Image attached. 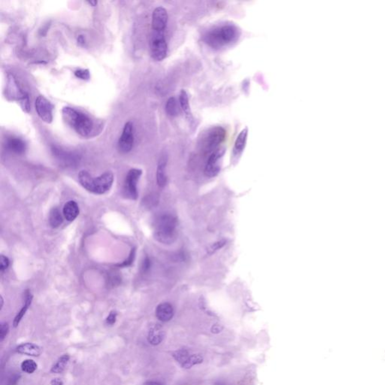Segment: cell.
I'll use <instances>...</instances> for the list:
<instances>
[{
	"label": "cell",
	"instance_id": "d6986e66",
	"mask_svg": "<svg viewBox=\"0 0 385 385\" xmlns=\"http://www.w3.org/2000/svg\"><path fill=\"white\" fill-rule=\"evenodd\" d=\"M17 352L22 354L26 355L33 356V357H38L42 353V349L38 345L33 343H23L18 345L17 348Z\"/></svg>",
	"mask_w": 385,
	"mask_h": 385
},
{
	"label": "cell",
	"instance_id": "9a60e30c",
	"mask_svg": "<svg viewBox=\"0 0 385 385\" xmlns=\"http://www.w3.org/2000/svg\"><path fill=\"white\" fill-rule=\"evenodd\" d=\"M5 145L8 150L17 154L24 153L27 149L25 142L22 138L16 136H11L7 138Z\"/></svg>",
	"mask_w": 385,
	"mask_h": 385
},
{
	"label": "cell",
	"instance_id": "83f0119b",
	"mask_svg": "<svg viewBox=\"0 0 385 385\" xmlns=\"http://www.w3.org/2000/svg\"><path fill=\"white\" fill-rule=\"evenodd\" d=\"M75 77L82 80L87 81L90 79V71L88 69H78L75 72Z\"/></svg>",
	"mask_w": 385,
	"mask_h": 385
},
{
	"label": "cell",
	"instance_id": "e575fe53",
	"mask_svg": "<svg viewBox=\"0 0 385 385\" xmlns=\"http://www.w3.org/2000/svg\"><path fill=\"white\" fill-rule=\"evenodd\" d=\"M151 267V261L148 257L145 259L143 263H142V269L144 272H147Z\"/></svg>",
	"mask_w": 385,
	"mask_h": 385
},
{
	"label": "cell",
	"instance_id": "f546056e",
	"mask_svg": "<svg viewBox=\"0 0 385 385\" xmlns=\"http://www.w3.org/2000/svg\"><path fill=\"white\" fill-rule=\"evenodd\" d=\"M135 249H132V251H131V253H130V256H129L127 260H126L125 261L123 262L121 264H117V265L116 266L118 267H128V266L131 265V264H133V262H134V258H135Z\"/></svg>",
	"mask_w": 385,
	"mask_h": 385
},
{
	"label": "cell",
	"instance_id": "cb8c5ba5",
	"mask_svg": "<svg viewBox=\"0 0 385 385\" xmlns=\"http://www.w3.org/2000/svg\"><path fill=\"white\" fill-rule=\"evenodd\" d=\"M49 222H50V226L53 228H57L62 224V215L57 208H53L50 211V215H49Z\"/></svg>",
	"mask_w": 385,
	"mask_h": 385
},
{
	"label": "cell",
	"instance_id": "52a82bcc",
	"mask_svg": "<svg viewBox=\"0 0 385 385\" xmlns=\"http://www.w3.org/2000/svg\"><path fill=\"white\" fill-rule=\"evenodd\" d=\"M168 51L164 33L153 32L151 42V53L153 60L162 61L166 58Z\"/></svg>",
	"mask_w": 385,
	"mask_h": 385
},
{
	"label": "cell",
	"instance_id": "4dcf8cb0",
	"mask_svg": "<svg viewBox=\"0 0 385 385\" xmlns=\"http://www.w3.org/2000/svg\"><path fill=\"white\" fill-rule=\"evenodd\" d=\"M9 327L8 323H1V326H0V339H1V341L3 340L5 337L6 336L7 334L9 333Z\"/></svg>",
	"mask_w": 385,
	"mask_h": 385
},
{
	"label": "cell",
	"instance_id": "d590c367",
	"mask_svg": "<svg viewBox=\"0 0 385 385\" xmlns=\"http://www.w3.org/2000/svg\"><path fill=\"white\" fill-rule=\"evenodd\" d=\"M51 385H64V382L60 379H53L50 382Z\"/></svg>",
	"mask_w": 385,
	"mask_h": 385
},
{
	"label": "cell",
	"instance_id": "44dd1931",
	"mask_svg": "<svg viewBox=\"0 0 385 385\" xmlns=\"http://www.w3.org/2000/svg\"><path fill=\"white\" fill-rule=\"evenodd\" d=\"M64 215L68 221H73L79 215V205L75 201H68L64 208Z\"/></svg>",
	"mask_w": 385,
	"mask_h": 385
},
{
	"label": "cell",
	"instance_id": "5bb4252c",
	"mask_svg": "<svg viewBox=\"0 0 385 385\" xmlns=\"http://www.w3.org/2000/svg\"><path fill=\"white\" fill-rule=\"evenodd\" d=\"M53 155L57 157V160L67 167H72L79 162V156L73 152L67 151L59 147L52 148Z\"/></svg>",
	"mask_w": 385,
	"mask_h": 385
},
{
	"label": "cell",
	"instance_id": "8d00e7d4",
	"mask_svg": "<svg viewBox=\"0 0 385 385\" xmlns=\"http://www.w3.org/2000/svg\"><path fill=\"white\" fill-rule=\"evenodd\" d=\"M78 43L80 45H84L85 39H84V37L83 35H79V38H78Z\"/></svg>",
	"mask_w": 385,
	"mask_h": 385
},
{
	"label": "cell",
	"instance_id": "30bf717a",
	"mask_svg": "<svg viewBox=\"0 0 385 385\" xmlns=\"http://www.w3.org/2000/svg\"><path fill=\"white\" fill-rule=\"evenodd\" d=\"M142 174V171L138 168H132L127 173L124 184V190L130 198L135 200L138 197L137 184Z\"/></svg>",
	"mask_w": 385,
	"mask_h": 385
},
{
	"label": "cell",
	"instance_id": "d6a6232c",
	"mask_svg": "<svg viewBox=\"0 0 385 385\" xmlns=\"http://www.w3.org/2000/svg\"><path fill=\"white\" fill-rule=\"evenodd\" d=\"M9 266V260L8 257H5V256L2 255L1 256V264H0V270L2 271V272H4V271Z\"/></svg>",
	"mask_w": 385,
	"mask_h": 385
},
{
	"label": "cell",
	"instance_id": "2e32d148",
	"mask_svg": "<svg viewBox=\"0 0 385 385\" xmlns=\"http://www.w3.org/2000/svg\"><path fill=\"white\" fill-rule=\"evenodd\" d=\"M174 309L172 305L168 302L160 304L156 309V316L160 321L167 322L172 318Z\"/></svg>",
	"mask_w": 385,
	"mask_h": 385
},
{
	"label": "cell",
	"instance_id": "f35d334b",
	"mask_svg": "<svg viewBox=\"0 0 385 385\" xmlns=\"http://www.w3.org/2000/svg\"><path fill=\"white\" fill-rule=\"evenodd\" d=\"M144 385H162L161 384L158 383L156 382H149L145 383Z\"/></svg>",
	"mask_w": 385,
	"mask_h": 385
},
{
	"label": "cell",
	"instance_id": "603a6c76",
	"mask_svg": "<svg viewBox=\"0 0 385 385\" xmlns=\"http://www.w3.org/2000/svg\"><path fill=\"white\" fill-rule=\"evenodd\" d=\"M179 103H180L181 108H182L184 113L185 114L186 117L188 118V120H191L193 119V115H192L191 111H190L188 95L185 90H182L181 91L180 95H179Z\"/></svg>",
	"mask_w": 385,
	"mask_h": 385
},
{
	"label": "cell",
	"instance_id": "8fae6325",
	"mask_svg": "<svg viewBox=\"0 0 385 385\" xmlns=\"http://www.w3.org/2000/svg\"><path fill=\"white\" fill-rule=\"evenodd\" d=\"M174 359L176 360L183 368H190L197 364H201L202 362V357L199 354L190 353L187 350L176 351L174 352Z\"/></svg>",
	"mask_w": 385,
	"mask_h": 385
},
{
	"label": "cell",
	"instance_id": "9c48e42d",
	"mask_svg": "<svg viewBox=\"0 0 385 385\" xmlns=\"http://www.w3.org/2000/svg\"><path fill=\"white\" fill-rule=\"evenodd\" d=\"M134 144V128L132 122L126 123L118 140V149L121 153H127L132 150Z\"/></svg>",
	"mask_w": 385,
	"mask_h": 385
},
{
	"label": "cell",
	"instance_id": "8992f818",
	"mask_svg": "<svg viewBox=\"0 0 385 385\" xmlns=\"http://www.w3.org/2000/svg\"><path fill=\"white\" fill-rule=\"evenodd\" d=\"M226 131L220 127H214L209 130L203 141V148L205 151L213 153L219 149V145L225 139Z\"/></svg>",
	"mask_w": 385,
	"mask_h": 385
},
{
	"label": "cell",
	"instance_id": "7a4b0ae2",
	"mask_svg": "<svg viewBox=\"0 0 385 385\" xmlns=\"http://www.w3.org/2000/svg\"><path fill=\"white\" fill-rule=\"evenodd\" d=\"M240 35V30L234 24H226L215 27L205 35V42L214 49H220L235 42Z\"/></svg>",
	"mask_w": 385,
	"mask_h": 385
},
{
	"label": "cell",
	"instance_id": "4fadbf2b",
	"mask_svg": "<svg viewBox=\"0 0 385 385\" xmlns=\"http://www.w3.org/2000/svg\"><path fill=\"white\" fill-rule=\"evenodd\" d=\"M168 22V14L164 7H157L152 15V29L153 32L164 33Z\"/></svg>",
	"mask_w": 385,
	"mask_h": 385
},
{
	"label": "cell",
	"instance_id": "d4e9b609",
	"mask_svg": "<svg viewBox=\"0 0 385 385\" xmlns=\"http://www.w3.org/2000/svg\"><path fill=\"white\" fill-rule=\"evenodd\" d=\"M166 112L171 117H175L179 114V105L175 97H170L166 104Z\"/></svg>",
	"mask_w": 385,
	"mask_h": 385
},
{
	"label": "cell",
	"instance_id": "4316f807",
	"mask_svg": "<svg viewBox=\"0 0 385 385\" xmlns=\"http://www.w3.org/2000/svg\"><path fill=\"white\" fill-rule=\"evenodd\" d=\"M37 364L33 360H26L21 364V369L26 373L32 374L36 370Z\"/></svg>",
	"mask_w": 385,
	"mask_h": 385
},
{
	"label": "cell",
	"instance_id": "484cf974",
	"mask_svg": "<svg viewBox=\"0 0 385 385\" xmlns=\"http://www.w3.org/2000/svg\"><path fill=\"white\" fill-rule=\"evenodd\" d=\"M68 360H69V356L68 354H64L56 362L55 364H53L51 368V372L57 374L64 372Z\"/></svg>",
	"mask_w": 385,
	"mask_h": 385
},
{
	"label": "cell",
	"instance_id": "277c9868",
	"mask_svg": "<svg viewBox=\"0 0 385 385\" xmlns=\"http://www.w3.org/2000/svg\"><path fill=\"white\" fill-rule=\"evenodd\" d=\"M177 220L173 215L164 214L157 219L154 236L159 242L170 244L176 237Z\"/></svg>",
	"mask_w": 385,
	"mask_h": 385
},
{
	"label": "cell",
	"instance_id": "ab89813d",
	"mask_svg": "<svg viewBox=\"0 0 385 385\" xmlns=\"http://www.w3.org/2000/svg\"><path fill=\"white\" fill-rule=\"evenodd\" d=\"M88 2V3L90 4V5H91L92 6L94 7L97 5V1H88V2Z\"/></svg>",
	"mask_w": 385,
	"mask_h": 385
},
{
	"label": "cell",
	"instance_id": "7c38bea8",
	"mask_svg": "<svg viewBox=\"0 0 385 385\" xmlns=\"http://www.w3.org/2000/svg\"><path fill=\"white\" fill-rule=\"evenodd\" d=\"M225 153V149L220 148L211 153L205 168V174L208 177H215L220 172V160Z\"/></svg>",
	"mask_w": 385,
	"mask_h": 385
},
{
	"label": "cell",
	"instance_id": "74e56055",
	"mask_svg": "<svg viewBox=\"0 0 385 385\" xmlns=\"http://www.w3.org/2000/svg\"><path fill=\"white\" fill-rule=\"evenodd\" d=\"M220 327H219V326L215 325V326H214L213 327H212V332H213V333H218V332H220Z\"/></svg>",
	"mask_w": 385,
	"mask_h": 385
},
{
	"label": "cell",
	"instance_id": "836d02e7",
	"mask_svg": "<svg viewBox=\"0 0 385 385\" xmlns=\"http://www.w3.org/2000/svg\"><path fill=\"white\" fill-rule=\"evenodd\" d=\"M116 318H117V313L115 312H111L106 318L107 324L108 325H113L114 323L116 322Z\"/></svg>",
	"mask_w": 385,
	"mask_h": 385
},
{
	"label": "cell",
	"instance_id": "ffe728a7",
	"mask_svg": "<svg viewBox=\"0 0 385 385\" xmlns=\"http://www.w3.org/2000/svg\"><path fill=\"white\" fill-rule=\"evenodd\" d=\"M248 134H249V129H248V127L243 129L241 131L240 134H238L236 139H235V144H234V155H239L243 151L245 145H246V142H247Z\"/></svg>",
	"mask_w": 385,
	"mask_h": 385
},
{
	"label": "cell",
	"instance_id": "f1b7e54d",
	"mask_svg": "<svg viewBox=\"0 0 385 385\" xmlns=\"http://www.w3.org/2000/svg\"><path fill=\"white\" fill-rule=\"evenodd\" d=\"M20 375L17 373H12L7 378L5 385H17L20 379Z\"/></svg>",
	"mask_w": 385,
	"mask_h": 385
},
{
	"label": "cell",
	"instance_id": "5b68a950",
	"mask_svg": "<svg viewBox=\"0 0 385 385\" xmlns=\"http://www.w3.org/2000/svg\"><path fill=\"white\" fill-rule=\"evenodd\" d=\"M6 93L8 97L18 102L24 112L26 113L30 112V99L28 94L22 90L13 75H10L8 77Z\"/></svg>",
	"mask_w": 385,
	"mask_h": 385
},
{
	"label": "cell",
	"instance_id": "60d3db41",
	"mask_svg": "<svg viewBox=\"0 0 385 385\" xmlns=\"http://www.w3.org/2000/svg\"><path fill=\"white\" fill-rule=\"evenodd\" d=\"M215 385H225L224 384L220 383V382H218V383H215Z\"/></svg>",
	"mask_w": 385,
	"mask_h": 385
},
{
	"label": "cell",
	"instance_id": "7402d4cb",
	"mask_svg": "<svg viewBox=\"0 0 385 385\" xmlns=\"http://www.w3.org/2000/svg\"><path fill=\"white\" fill-rule=\"evenodd\" d=\"M24 298H25V301H24V306L20 309V312H18L17 316L15 317V320H14V326H15V327L18 325L20 320H21V319L23 318L24 315H25L26 312H27V309H29V307L31 305V302H32L33 296L31 293H30V290H26L25 294H24Z\"/></svg>",
	"mask_w": 385,
	"mask_h": 385
},
{
	"label": "cell",
	"instance_id": "3957f363",
	"mask_svg": "<svg viewBox=\"0 0 385 385\" xmlns=\"http://www.w3.org/2000/svg\"><path fill=\"white\" fill-rule=\"evenodd\" d=\"M79 181L84 188L96 194H103L109 191L114 182L112 172H106L94 179L88 172L82 170L79 174Z\"/></svg>",
	"mask_w": 385,
	"mask_h": 385
},
{
	"label": "cell",
	"instance_id": "ac0fdd59",
	"mask_svg": "<svg viewBox=\"0 0 385 385\" xmlns=\"http://www.w3.org/2000/svg\"><path fill=\"white\" fill-rule=\"evenodd\" d=\"M164 331L160 326L158 324L153 326L149 330V335H148V340L149 343L153 345H157L161 343L162 341L164 340Z\"/></svg>",
	"mask_w": 385,
	"mask_h": 385
},
{
	"label": "cell",
	"instance_id": "e0dca14e",
	"mask_svg": "<svg viewBox=\"0 0 385 385\" xmlns=\"http://www.w3.org/2000/svg\"><path fill=\"white\" fill-rule=\"evenodd\" d=\"M167 155H163L159 160L158 165L157 169V184L160 187H165L167 183V176L166 173V168H167Z\"/></svg>",
	"mask_w": 385,
	"mask_h": 385
},
{
	"label": "cell",
	"instance_id": "1f68e13d",
	"mask_svg": "<svg viewBox=\"0 0 385 385\" xmlns=\"http://www.w3.org/2000/svg\"><path fill=\"white\" fill-rule=\"evenodd\" d=\"M225 241H218V242H215L214 243L212 246H210L209 249H208V252L209 253H214V252L218 250V249H221L224 245H225Z\"/></svg>",
	"mask_w": 385,
	"mask_h": 385
},
{
	"label": "cell",
	"instance_id": "ba28073f",
	"mask_svg": "<svg viewBox=\"0 0 385 385\" xmlns=\"http://www.w3.org/2000/svg\"><path fill=\"white\" fill-rule=\"evenodd\" d=\"M35 107L41 120L47 124H50L53 121V105L47 98L44 96H38L35 100Z\"/></svg>",
	"mask_w": 385,
	"mask_h": 385
},
{
	"label": "cell",
	"instance_id": "6da1fadb",
	"mask_svg": "<svg viewBox=\"0 0 385 385\" xmlns=\"http://www.w3.org/2000/svg\"><path fill=\"white\" fill-rule=\"evenodd\" d=\"M62 116L64 121L81 136L92 138L100 134L102 126L87 114L66 106L62 109Z\"/></svg>",
	"mask_w": 385,
	"mask_h": 385
}]
</instances>
